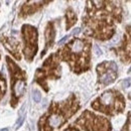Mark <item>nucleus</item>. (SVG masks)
<instances>
[{"mask_svg":"<svg viewBox=\"0 0 131 131\" xmlns=\"http://www.w3.org/2000/svg\"><path fill=\"white\" fill-rule=\"evenodd\" d=\"M83 17L86 33L96 39L107 40L115 33L116 24L123 18L121 3L117 0H87Z\"/></svg>","mask_w":131,"mask_h":131,"instance_id":"f257e3e1","label":"nucleus"},{"mask_svg":"<svg viewBox=\"0 0 131 131\" xmlns=\"http://www.w3.org/2000/svg\"><path fill=\"white\" fill-rule=\"evenodd\" d=\"M91 46L88 38L75 37L59 49L57 54L60 60L69 64L73 72L81 74L91 68Z\"/></svg>","mask_w":131,"mask_h":131,"instance_id":"f03ea898","label":"nucleus"},{"mask_svg":"<svg viewBox=\"0 0 131 131\" xmlns=\"http://www.w3.org/2000/svg\"><path fill=\"white\" fill-rule=\"evenodd\" d=\"M80 109L79 100L72 94L63 102H52L49 110L38 122L39 130H53L63 126Z\"/></svg>","mask_w":131,"mask_h":131,"instance_id":"7ed1b4c3","label":"nucleus"},{"mask_svg":"<svg viewBox=\"0 0 131 131\" xmlns=\"http://www.w3.org/2000/svg\"><path fill=\"white\" fill-rule=\"evenodd\" d=\"M91 106L96 111L113 117L123 113L126 102L123 95L118 90L111 89L104 92L99 98L93 101Z\"/></svg>","mask_w":131,"mask_h":131,"instance_id":"20e7f679","label":"nucleus"},{"mask_svg":"<svg viewBox=\"0 0 131 131\" xmlns=\"http://www.w3.org/2000/svg\"><path fill=\"white\" fill-rule=\"evenodd\" d=\"M59 60L60 59L57 53L50 54L45 61L42 67L38 69L35 73V82L39 84L46 92L49 91L48 81L53 80V79H59L61 77L62 69H61Z\"/></svg>","mask_w":131,"mask_h":131,"instance_id":"39448f33","label":"nucleus"},{"mask_svg":"<svg viewBox=\"0 0 131 131\" xmlns=\"http://www.w3.org/2000/svg\"><path fill=\"white\" fill-rule=\"evenodd\" d=\"M7 65L9 68V73L11 77V106L15 107L24 94L25 87H26V74L22 71L18 66L11 61L10 58H6Z\"/></svg>","mask_w":131,"mask_h":131,"instance_id":"423d86ee","label":"nucleus"},{"mask_svg":"<svg viewBox=\"0 0 131 131\" xmlns=\"http://www.w3.org/2000/svg\"><path fill=\"white\" fill-rule=\"evenodd\" d=\"M68 129H79V130H110L112 129L111 123L108 119L94 114L86 110Z\"/></svg>","mask_w":131,"mask_h":131,"instance_id":"0eeeda50","label":"nucleus"},{"mask_svg":"<svg viewBox=\"0 0 131 131\" xmlns=\"http://www.w3.org/2000/svg\"><path fill=\"white\" fill-rule=\"evenodd\" d=\"M37 30L35 27L28 24L22 26V38H23V53L28 62H31L37 51Z\"/></svg>","mask_w":131,"mask_h":131,"instance_id":"6e6552de","label":"nucleus"},{"mask_svg":"<svg viewBox=\"0 0 131 131\" xmlns=\"http://www.w3.org/2000/svg\"><path fill=\"white\" fill-rule=\"evenodd\" d=\"M98 85L102 87L109 86L118 77V66L114 62L105 61L97 67Z\"/></svg>","mask_w":131,"mask_h":131,"instance_id":"1a4fd4ad","label":"nucleus"},{"mask_svg":"<svg viewBox=\"0 0 131 131\" xmlns=\"http://www.w3.org/2000/svg\"><path fill=\"white\" fill-rule=\"evenodd\" d=\"M112 50L116 53L117 57H119L122 63H131V25H128L126 27L125 34L121 43L118 47L112 49Z\"/></svg>","mask_w":131,"mask_h":131,"instance_id":"9d476101","label":"nucleus"},{"mask_svg":"<svg viewBox=\"0 0 131 131\" xmlns=\"http://www.w3.org/2000/svg\"><path fill=\"white\" fill-rule=\"evenodd\" d=\"M50 1H52V0H27L21 7L19 15L21 17L31 15L37 10H39L41 7H43L46 4L49 3Z\"/></svg>","mask_w":131,"mask_h":131,"instance_id":"9b49d317","label":"nucleus"},{"mask_svg":"<svg viewBox=\"0 0 131 131\" xmlns=\"http://www.w3.org/2000/svg\"><path fill=\"white\" fill-rule=\"evenodd\" d=\"M1 42L16 60H20V43L15 37H2Z\"/></svg>","mask_w":131,"mask_h":131,"instance_id":"f8f14e48","label":"nucleus"},{"mask_svg":"<svg viewBox=\"0 0 131 131\" xmlns=\"http://www.w3.org/2000/svg\"><path fill=\"white\" fill-rule=\"evenodd\" d=\"M45 36H46V48L42 50L41 57H43L46 54V52L48 51V49L52 46L53 41H54V36H56V29H54V25L52 22H49L47 25V29L45 31Z\"/></svg>","mask_w":131,"mask_h":131,"instance_id":"ddd939ff","label":"nucleus"},{"mask_svg":"<svg viewBox=\"0 0 131 131\" xmlns=\"http://www.w3.org/2000/svg\"><path fill=\"white\" fill-rule=\"evenodd\" d=\"M66 20H67V25H66L67 30H69V29L77 22V15H76L75 11H74L71 7L67 9V12H66Z\"/></svg>","mask_w":131,"mask_h":131,"instance_id":"4468645a","label":"nucleus"},{"mask_svg":"<svg viewBox=\"0 0 131 131\" xmlns=\"http://www.w3.org/2000/svg\"><path fill=\"white\" fill-rule=\"evenodd\" d=\"M5 90H6V83H5L4 78H3V77L1 76V74H0V99L4 96Z\"/></svg>","mask_w":131,"mask_h":131,"instance_id":"2eb2a0df","label":"nucleus"},{"mask_svg":"<svg viewBox=\"0 0 131 131\" xmlns=\"http://www.w3.org/2000/svg\"><path fill=\"white\" fill-rule=\"evenodd\" d=\"M32 98L35 102H39L40 101V93L38 91H33V94H32Z\"/></svg>","mask_w":131,"mask_h":131,"instance_id":"dca6fc26","label":"nucleus"},{"mask_svg":"<svg viewBox=\"0 0 131 131\" xmlns=\"http://www.w3.org/2000/svg\"><path fill=\"white\" fill-rule=\"evenodd\" d=\"M126 1H131V0H126Z\"/></svg>","mask_w":131,"mask_h":131,"instance_id":"f3484780","label":"nucleus"}]
</instances>
